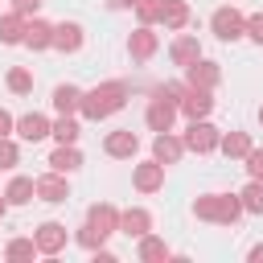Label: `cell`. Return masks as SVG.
Returning <instances> with one entry per match:
<instances>
[{"mask_svg":"<svg viewBox=\"0 0 263 263\" xmlns=\"http://www.w3.org/2000/svg\"><path fill=\"white\" fill-rule=\"evenodd\" d=\"M4 197H8V205H25V201H33V197H37V193H33V177H12L8 189H4Z\"/></svg>","mask_w":263,"mask_h":263,"instance_id":"25","label":"cell"},{"mask_svg":"<svg viewBox=\"0 0 263 263\" xmlns=\"http://www.w3.org/2000/svg\"><path fill=\"white\" fill-rule=\"evenodd\" d=\"M16 164H21V148L8 136H0V168H16Z\"/></svg>","mask_w":263,"mask_h":263,"instance_id":"33","label":"cell"},{"mask_svg":"<svg viewBox=\"0 0 263 263\" xmlns=\"http://www.w3.org/2000/svg\"><path fill=\"white\" fill-rule=\"evenodd\" d=\"M86 222H90L99 234H107V238H111V234L119 230V210H115L111 201H95V205L86 210Z\"/></svg>","mask_w":263,"mask_h":263,"instance_id":"16","label":"cell"},{"mask_svg":"<svg viewBox=\"0 0 263 263\" xmlns=\"http://www.w3.org/2000/svg\"><path fill=\"white\" fill-rule=\"evenodd\" d=\"M49 136H53L58 144H74V140H78V119H74V115H62L58 123H49Z\"/></svg>","mask_w":263,"mask_h":263,"instance_id":"28","label":"cell"},{"mask_svg":"<svg viewBox=\"0 0 263 263\" xmlns=\"http://www.w3.org/2000/svg\"><path fill=\"white\" fill-rule=\"evenodd\" d=\"M247 37H251L255 45H263V12H251V16H247Z\"/></svg>","mask_w":263,"mask_h":263,"instance_id":"35","label":"cell"},{"mask_svg":"<svg viewBox=\"0 0 263 263\" xmlns=\"http://www.w3.org/2000/svg\"><path fill=\"white\" fill-rule=\"evenodd\" d=\"M242 160H247V177L251 181H263V148H251Z\"/></svg>","mask_w":263,"mask_h":263,"instance_id":"34","label":"cell"},{"mask_svg":"<svg viewBox=\"0 0 263 263\" xmlns=\"http://www.w3.org/2000/svg\"><path fill=\"white\" fill-rule=\"evenodd\" d=\"M21 140H29V144H37V140H45L49 136V119L41 115V111H29V115H21L16 119V127H12Z\"/></svg>","mask_w":263,"mask_h":263,"instance_id":"19","label":"cell"},{"mask_svg":"<svg viewBox=\"0 0 263 263\" xmlns=\"http://www.w3.org/2000/svg\"><path fill=\"white\" fill-rule=\"evenodd\" d=\"M259 123H263V107H259Z\"/></svg>","mask_w":263,"mask_h":263,"instance_id":"41","label":"cell"},{"mask_svg":"<svg viewBox=\"0 0 263 263\" xmlns=\"http://www.w3.org/2000/svg\"><path fill=\"white\" fill-rule=\"evenodd\" d=\"M49 168H53V173H78V168H82V152H78L74 144H58V148L49 152Z\"/></svg>","mask_w":263,"mask_h":263,"instance_id":"20","label":"cell"},{"mask_svg":"<svg viewBox=\"0 0 263 263\" xmlns=\"http://www.w3.org/2000/svg\"><path fill=\"white\" fill-rule=\"evenodd\" d=\"M185 74H189V86H201V90H214V86L222 82V70H218V62H205V58L189 62V66H185Z\"/></svg>","mask_w":263,"mask_h":263,"instance_id":"14","label":"cell"},{"mask_svg":"<svg viewBox=\"0 0 263 263\" xmlns=\"http://www.w3.org/2000/svg\"><path fill=\"white\" fill-rule=\"evenodd\" d=\"M181 156H185V144H181L173 132H156V140H152V160H160V164L168 168V164H177Z\"/></svg>","mask_w":263,"mask_h":263,"instance_id":"15","label":"cell"},{"mask_svg":"<svg viewBox=\"0 0 263 263\" xmlns=\"http://www.w3.org/2000/svg\"><path fill=\"white\" fill-rule=\"evenodd\" d=\"M189 16H193V12H189V4H185V0H164V8H160V21H156V25H164V29H173V33H177V29H185V25H189Z\"/></svg>","mask_w":263,"mask_h":263,"instance_id":"21","label":"cell"},{"mask_svg":"<svg viewBox=\"0 0 263 263\" xmlns=\"http://www.w3.org/2000/svg\"><path fill=\"white\" fill-rule=\"evenodd\" d=\"M41 4H45V0H12V12H21V16H37Z\"/></svg>","mask_w":263,"mask_h":263,"instance_id":"36","label":"cell"},{"mask_svg":"<svg viewBox=\"0 0 263 263\" xmlns=\"http://www.w3.org/2000/svg\"><path fill=\"white\" fill-rule=\"evenodd\" d=\"M82 41H86V33H82L78 21H62V25H53V49H62V53H78Z\"/></svg>","mask_w":263,"mask_h":263,"instance_id":"12","label":"cell"},{"mask_svg":"<svg viewBox=\"0 0 263 263\" xmlns=\"http://www.w3.org/2000/svg\"><path fill=\"white\" fill-rule=\"evenodd\" d=\"M218 140H222V132L210 123V119H189V132H185V152H197V156H205V152H214L218 148Z\"/></svg>","mask_w":263,"mask_h":263,"instance_id":"4","label":"cell"},{"mask_svg":"<svg viewBox=\"0 0 263 263\" xmlns=\"http://www.w3.org/2000/svg\"><path fill=\"white\" fill-rule=\"evenodd\" d=\"M156 49H160V37L152 33V25H140V29L127 37V53H132L136 62H148Z\"/></svg>","mask_w":263,"mask_h":263,"instance_id":"13","label":"cell"},{"mask_svg":"<svg viewBox=\"0 0 263 263\" xmlns=\"http://www.w3.org/2000/svg\"><path fill=\"white\" fill-rule=\"evenodd\" d=\"M95 263H115V251H107V247H99V251H95Z\"/></svg>","mask_w":263,"mask_h":263,"instance_id":"38","label":"cell"},{"mask_svg":"<svg viewBox=\"0 0 263 263\" xmlns=\"http://www.w3.org/2000/svg\"><path fill=\"white\" fill-rule=\"evenodd\" d=\"M123 107H127V82L111 78V82H99V86L82 90L78 115L90 119V123H99V119H107V115H115V111H123Z\"/></svg>","mask_w":263,"mask_h":263,"instance_id":"1","label":"cell"},{"mask_svg":"<svg viewBox=\"0 0 263 263\" xmlns=\"http://www.w3.org/2000/svg\"><path fill=\"white\" fill-rule=\"evenodd\" d=\"M168 58H173V66H189V62H197V58H201L197 37H193V33H177L173 45H168Z\"/></svg>","mask_w":263,"mask_h":263,"instance_id":"18","label":"cell"},{"mask_svg":"<svg viewBox=\"0 0 263 263\" xmlns=\"http://www.w3.org/2000/svg\"><path fill=\"white\" fill-rule=\"evenodd\" d=\"M78 103H82V90H78L74 82H62V86H53V107H58L62 115H74V111H78Z\"/></svg>","mask_w":263,"mask_h":263,"instance_id":"23","label":"cell"},{"mask_svg":"<svg viewBox=\"0 0 263 263\" xmlns=\"http://www.w3.org/2000/svg\"><path fill=\"white\" fill-rule=\"evenodd\" d=\"M8 90H12V95H29V90H33V74H29L25 66H12V70H8Z\"/></svg>","mask_w":263,"mask_h":263,"instance_id":"30","label":"cell"},{"mask_svg":"<svg viewBox=\"0 0 263 263\" xmlns=\"http://www.w3.org/2000/svg\"><path fill=\"white\" fill-rule=\"evenodd\" d=\"M4 214H8V197L0 193V218H4Z\"/></svg>","mask_w":263,"mask_h":263,"instance_id":"40","label":"cell"},{"mask_svg":"<svg viewBox=\"0 0 263 263\" xmlns=\"http://www.w3.org/2000/svg\"><path fill=\"white\" fill-rule=\"evenodd\" d=\"M132 185H136L140 193H156V189H164V164H160V160H144V164H136V168H132Z\"/></svg>","mask_w":263,"mask_h":263,"instance_id":"9","label":"cell"},{"mask_svg":"<svg viewBox=\"0 0 263 263\" xmlns=\"http://www.w3.org/2000/svg\"><path fill=\"white\" fill-rule=\"evenodd\" d=\"M148 230H152V214H148L144 205H132V210L119 214V234H127V238H144Z\"/></svg>","mask_w":263,"mask_h":263,"instance_id":"17","label":"cell"},{"mask_svg":"<svg viewBox=\"0 0 263 263\" xmlns=\"http://www.w3.org/2000/svg\"><path fill=\"white\" fill-rule=\"evenodd\" d=\"M136 255L144 259V263H160V259H173V251H168V242L164 238H156L152 230L140 238V247H136Z\"/></svg>","mask_w":263,"mask_h":263,"instance_id":"22","label":"cell"},{"mask_svg":"<svg viewBox=\"0 0 263 263\" xmlns=\"http://www.w3.org/2000/svg\"><path fill=\"white\" fill-rule=\"evenodd\" d=\"M238 201H242V214H263V181H247Z\"/></svg>","mask_w":263,"mask_h":263,"instance_id":"27","label":"cell"},{"mask_svg":"<svg viewBox=\"0 0 263 263\" xmlns=\"http://www.w3.org/2000/svg\"><path fill=\"white\" fill-rule=\"evenodd\" d=\"M74 238H78V247H86V251H99V247L107 242V234H99L90 222H86V226H78V234H74Z\"/></svg>","mask_w":263,"mask_h":263,"instance_id":"32","label":"cell"},{"mask_svg":"<svg viewBox=\"0 0 263 263\" xmlns=\"http://www.w3.org/2000/svg\"><path fill=\"white\" fill-rule=\"evenodd\" d=\"M144 123H148L152 132H173V123H177V99H168V95L156 90V99H152L148 111H144Z\"/></svg>","mask_w":263,"mask_h":263,"instance_id":"5","label":"cell"},{"mask_svg":"<svg viewBox=\"0 0 263 263\" xmlns=\"http://www.w3.org/2000/svg\"><path fill=\"white\" fill-rule=\"evenodd\" d=\"M33 255H37V242L33 238H12L4 247V259H33Z\"/></svg>","mask_w":263,"mask_h":263,"instance_id":"31","label":"cell"},{"mask_svg":"<svg viewBox=\"0 0 263 263\" xmlns=\"http://www.w3.org/2000/svg\"><path fill=\"white\" fill-rule=\"evenodd\" d=\"M21 45H29V49H53V25L41 21V16H25V37H21Z\"/></svg>","mask_w":263,"mask_h":263,"instance_id":"11","label":"cell"},{"mask_svg":"<svg viewBox=\"0 0 263 263\" xmlns=\"http://www.w3.org/2000/svg\"><path fill=\"white\" fill-rule=\"evenodd\" d=\"M218 148H222L230 160H242V156L251 152V136H247V132H226V136L218 140Z\"/></svg>","mask_w":263,"mask_h":263,"instance_id":"24","label":"cell"},{"mask_svg":"<svg viewBox=\"0 0 263 263\" xmlns=\"http://www.w3.org/2000/svg\"><path fill=\"white\" fill-rule=\"evenodd\" d=\"M132 8H136V16H140V25H156L164 0H132Z\"/></svg>","mask_w":263,"mask_h":263,"instance_id":"29","label":"cell"},{"mask_svg":"<svg viewBox=\"0 0 263 263\" xmlns=\"http://www.w3.org/2000/svg\"><path fill=\"white\" fill-rule=\"evenodd\" d=\"M210 29L218 41H238V37H247V12H238L234 4H222V8H214Z\"/></svg>","mask_w":263,"mask_h":263,"instance_id":"3","label":"cell"},{"mask_svg":"<svg viewBox=\"0 0 263 263\" xmlns=\"http://www.w3.org/2000/svg\"><path fill=\"white\" fill-rule=\"evenodd\" d=\"M177 111H181L185 119H205V115L214 111V99H210V90H201V86H185Z\"/></svg>","mask_w":263,"mask_h":263,"instance_id":"8","label":"cell"},{"mask_svg":"<svg viewBox=\"0 0 263 263\" xmlns=\"http://www.w3.org/2000/svg\"><path fill=\"white\" fill-rule=\"evenodd\" d=\"M66 238H70V234H66L62 222H41V226L33 230V242H37L41 255H58V251L66 247Z\"/></svg>","mask_w":263,"mask_h":263,"instance_id":"10","label":"cell"},{"mask_svg":"<svg viewBox=\"0 0 263 263\" xmlns=\"http://www.w3.org/2000/svg\"><path fill=\"white\" fill-rule=\"evenodd\" d=\"M21 37H25V16H21V12L0 16V41H4V45H16Z\"/></svg>","mask_w":263,"mask_h":263,"instance_id":"26","label":"cell"},{"mask_svg":"<svg viewBox=\"0 0 263 263\" xmlns=\"http://www.w3.org/2000/svg\"><path fill=\"white\" fill-rule=\"evenodd\" d=\"M103 152H107V156H115V160H132V156L140 152V136H136L132 127H115V132H107Z\"/></svg>","mask_w":263,"mask_h":263,"instance_id":"7","label":"cell"},{"mask_svg":"<svg viewBox=\"0 0 263 263\" xmlns=\"http://www.w3.org/2000/svg\"><path fill=\"white\" fill-rule=\"evenodd\" d=\"M247 259H251V263H263V242H255V247L247 251Z\"/></svg>","mask_w":263,"mask_h":263,"instance_id":"39","label":"cell"},{"mask_svg":"<svg viewBox=\"0 0 263 263\" xmlns=\"http://www.w3.org/2000/svg\"><path fill=\"white\" fill-rule=\"evenodd\" d=\"M33 193H37V201H49V205H62L66 197H70V185H66V173H41V177H33Z\"/></svg>","mask_w":263,"mask_h":263,"instance_id":"6","label":"cell"},{"mask_svg":"<svg viewBox=\"0 0 263 263\" xmlns=\"http://www.w3.org/2000/svg\"><path fill=\"white\" fill-rule=\"evenodd\" d=\"M193 214L201 222H218V226H234L242 218V201L238 193H201L193 201Z\"/></svg>","mask_w":263,"mask_h":263,"instance_id":"2","label":"cell"},{"mask_svg":"<svg viewBox=\"0 0 263 263\" xmlns=\"http://www.w3.org/2000/svg\"><path fill=\"white\" fill-rule=\"evenodd\" d=\"M12 127H16V119H12V115L0 107V136H12Z\"/></svg>","mask_w":263,"mask_h":263,"instance_id":"37","label":"cell"}]
</instances>
